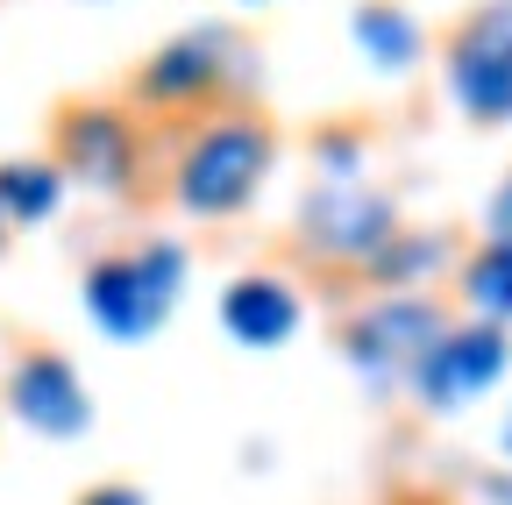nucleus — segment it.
<instances>
[{
  "instance_id": "obj_1",
  "label": "nucleus",
  "mask_w": 512,
  "mask_h": 505,
  "mask_svg": "<svg viewBox=\"0 0 512 505\" xmlns=\"http://www.w3.org/2000/svg\"><path fill=\"white\" fill-rule=\"evenodd\" d=\"M178 285H185V249L178 242H150V249H136V257H107V264L86 271V313L107 335L136 342V335L171 321Z\"/></svg>"
},
{
  "instance_id": "obj_2",
  "label": "nucleus",
  "mask_w": 512,
  "mask_h": 505,
  "mask_svg": "<svg viewBox=\"0 0 512 505\" xmlns=\"http://www.w3.org/2000/svg\"><path fill=\"white\" fill-rule=\"evenodd\" d=\"M271 171V136L256 121H221L178 164V200L192 214H235Z\"/></svg>"
},
{
  "instance_id": "obj_3",
  "label": "nucleus",
  "mask_w": 512,
  "mask_h": 505,
  "mask_svg": "<svg viewBox=\"0 0 512 505\" xmlns=\"http://www.w3.org/2000/svg\"><path fill=\"white\" fill-rule=\"evenodd\" d=\"M448 86L477 121H512V0L477 8L448 43Z\"/></svg>"
},
{
  "instance_id": "obj_4",
  "label": "nucleus",
  "mask_w": 512,
  "mask_h": 505,
  "mask_svg": "<svg viewBox=\"0 0 512 505\" xmlns=\"http://www.w3.org/2000/svg\"><path fill=\"white\" fill-rule=\"evenodd\" d=\"M306 235L313 249H328V257H384L392 249V200L370 193L363 178H320L313 200H306Z\"/></svg>"
},
{
  "instance_id": "obj_5",
  "label": "nucleus",
  "mask_w": 512,
  "mask_h": 505,
  "mask_svg": "<svg viewBox=\"0 0 512 505\" xmlns=\"http://www.w3.org/2000/svg\"><path fill=\"white\" fill-rule=\"evenodd\" d=\"M505 363H512V349H505L498 321H484V328H448V335L420 356L413 385H420V399H427V406L456 413V406H470L477 392H491V385H498Z\"/></svg>"
},
{
  "instance_id": "obj_6",
  "label": "nucleus",
  "mask_w": 512,
  "mask_h": 505,
  "mask_svg": "<svg viewBox=\"0 0 512 505\" xmlns=\"http://www.w3.org/2000/svg\"><path fill=\"white\" fill-rule=\"evenodd\" d=\"M441 313L413 292H392V299H377L363 321L349 328V356L370 370V377H392V370H420V356L441 342Z\"/></svg>"
},
{
  "instance_id": "obj_7",
  "label": "nucleus",
  "mask_w": 512,
  "mask_h": 505,
  "mask_svg": "<svg viewBox=\"0 0 512 505\" xmlns=\"http://www.w3.org/2000/svg\"><path fill=\"white\" fill-rule=\"evenodd\" d=\"M15 413L29 420V427H43V434H79L86 420H93V399H86V385H79V370L64 363V356H29V363H15Z\"/></svg>"
},
{
  "instance_id": "obj_8",
  "label": "nucleus",
  "mask_w": 512,
  "mask_h": 505,
  "mask_svg": "<svg viewBox=\"0 0 512 505\" xmlns=\"http://www.w3.org/2000/svg\"><path fill=\"white\" fill-rule=\"evenodd\" d=\"M221 321H228V335L249 342V349H278V342L299 328V299H292V285H278V278H235L228 299H221Z\"/></svg>"
},
{
  "instance_id": "obj_9",
  "label": "nucleus",
  "mask_w": 512,
  "mask_h": 505,
  "mask_svg": "<svg viewBox=\"0 0 512 505\" xmlns=\"http://www.w3.org/2000/svg\"><path fill=\"white\" fill-rule=\"evenodd\" d=\"M214 79H221V36L200 29V36H178L171 50L150 57L143 93H157V100H185V93H207Z\"/></svg>"
},
{
  "instance_id": "obj_10",
  "label": "nucleus",
  "mask_w": 512,
  "mask_h": 505,
  "mask_svg": "<svg viewBox=\"0 0 512 505\" xmlns=\"http://www.w3.org/2000/svg\"><path fill=\"white\" fill-rule=\"evenodd\" d=\"M72 164L93 185H121L128 178V129H121L114 114H79L72 121Z\"/></svg>"
},
{
  "instance_id": "obj_11",
  "label": "nucleus",
  "mask_w": 512,
  "mask_h": 505,
  "mask_svg": "<svg viewBox=\"0 0 512 505\" xmlns=\"http://www.w3.org/2000/svg\"><path fill=\"white\" fill-rule=\"evenodd\" d=\"M356 43L370 50V65H384V72H406L420 57V29H413L406 8H363L356 15Z\"/></svg>"
},
{
  "instance_id": "obj_12",
  "label": "nucleus",
  "mask_w": 512,
  "mask_h": 505,
  "mask_svg": "<svg viewBox=\"0 0 512 505\" xmlns=\"http://www.w3.org/2000/svg\"><path fill=\"white\" fill-rule=\"evenodd\" d=\"M463 292H470V306L484 313V321H512V242L484 249V257L470 264V278H463Z\"/></svg>"
},
{
  "instance_id": "obj_13",
  "label": "nucleus",
  "mask_w": 512,
  "mask_h": 505,
  "mask_svg": "<svg viewBox=\"0 0 512 505\" xmlns=\"http://www.w3.org/2000/svg\"><path fill=\"white\" fill-rule=\"evenodd\" d=\"M57 171H43V164H0V207H8L15 221H43L50 207H57Z\"/></svg>"
},
{
  "instance_id": "obj_14",
  "label": "nucleus",
  "mask_w": 512,
  "mask_h": 505,
  "mask_svg": "<svg viewBox=\"0 0 512 505\" xmlns=\"http://www.w3.org/2000/svg\"><path fill=\"white\" fill-rule=\"evenodd\" d=\"M491 235H498V242H512V178H505V193L491 200Z\"/></svg>"
},
{
  "instance_id": "obj_15",
  "label": "nucleus",
  "mask_w": 512,
  "mask_h": 505,
  "mask_svg": "<svg viewBox=\"0 0 512 505\" xmlns=\"http://www.w3.org/2000/svg\"><path fill=\"white\" fill-rule=\"evenodd\" d=\"M86 505H143V491H128V484H107V491H93Z\"/></svg>"
},
{
  "instance_id": "obj_16",
  "label": "nucleus",
  "mask_w": 512,
  "mask_h": 505,
  "mask_svg": "<svg viewBox=\"0 0 512 505\" xmlns=\"http://www.w3.org/2000/svg\"><path fill=\"white\" fill-rule=\"evenodd\" d=\"M505 449H512V420H505Z\"/></svg>"
},
{
  "instance_id": "obj_17",
  "label": "nucleus",
  "mask_w": 512,
  "mask_h": 505,
  "mask_svg": "<svg viewBox=\"0 0 512 505\" xmlns=\"http://www.w3.org/2000/svg\"><path fill=\"white\" fill-rule=\"evenodd\" d=\"M0 221H8V207H0Z\"/></svg>"
}]
</instances>
